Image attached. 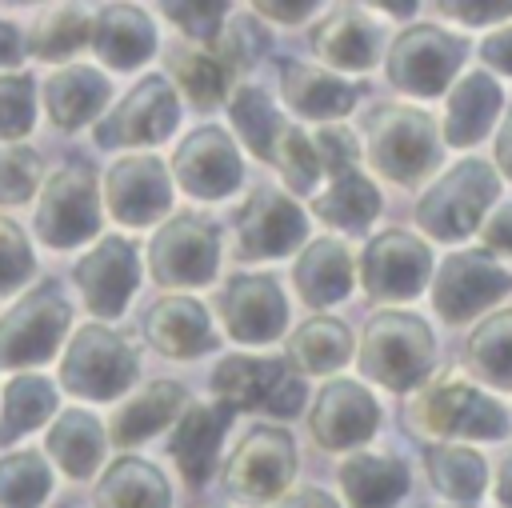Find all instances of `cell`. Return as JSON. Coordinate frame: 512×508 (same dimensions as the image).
I'll return each mask as SVG.
<instances>
[{
	"mask_svg": "<svg viewBox=\"0 0 512 508\" xmlns=\"http://www.w3.org/2000/svg\"><path fill=\"white\" fill-rule=\"evenodd\" d=\"M176 120H180V100H176V88L168 84V76L160 72H148L144 80H136L124 100L104 116L96 120L92 128V140L100 148H136V144H160L176 132Z\"/></svg>",
	"mask_w": 512,
	"mask_h": 508,
	"instance_id": "cell-13",
	"label": "cell"
},
{
	"mask_svg": "<svg viewBox=\"0 0 512 508\" xmlns=\"http://www.w3.org/2000/svg\"><path fill=\"white\" fill-rule=\"evenodd\" d=\"M308 44L324 64L344 72H364L380 56V28L360 4H336L324 12V20L312 24Z\"/></svg>",
	"mask_w": 512,
	"mask_h": 508,
	"instance_id": "cell-23",
	"label": "cell"
},
{
	"mask_svg": "<svg viewBox=\"0 0 512 508\" xmlns=\"http://www.w3.org/2000/svg\"><path fill=\"white\" fill-rule=\"evenodd\" d=\"M312 144H316V152H320V164H324V172L328 176H336V172H344V168H356V160H360V144H356V136L344 128V124H324L316 136H312Z\"/></svg>",
	"mask_w": 512,
	"mask_h": 508,
	"instance_id": "cell-48",
	"label": "cell"
},
{
	"mask_svg": "<svg viewBox=\"0 0 512 508\" xmlns=\"http://www.w3.org/2000/svg\"><path fill=\"white\" fill-rule=\"evenodd\" d=\"M44 164L28 144H0V204H24L40 188Z\"/></svg>",
	"mask_w": 512,
	"mask_h": 508,
	"instance_id": "cell-45",
	"label": "cell"
},
{
	"mask_svg": "<svg viewBox=\"0 0 512 508\" xmlns=\"http://www.w3.org/2000/svg\"><path fill=\"white\" fill-rule=\"evenodd\" d=\"M432 276V252L404 228L376 232L360 252V288L372 300H416Z\"/></svg>",
	"mask_w": 512,
	"mask_h": 508,
	"instance_id": "cell-15",
	"label": "cell"
},
{
	"mask_svg": "<svg viewBox=\"0 0 512 508\" xmlns=\"http://www.w3.org/2000/svg\"><path fill=\"white\" fill-rule=\"evenodd\" d=\"M184 408H188L184 384H176V380H152V384H144V392H136L132 400H124L112 412L108 436H112V444H140L152 432H160L164 424L180 420Z\"/></svg>",
	"mask_w": 512,
	"mask_h": 508,
	"instance_id": "cell-28",
	"label": "cell"
},
{
	"mask_svg": "<svg viewBox=\"0 0 512 508\" xmlns=\"http://www.w3.org/2000/svg\"><path fill=\"white\" fill-rule=\"evenodd\" d=\"M380 428V404L360 380H328L312 408H308V432L324 452H348L372 440Z\"/></svg>",
	"mask_w": 512,
	"mask_h": 508,
	"instance_id": "cell-17",
	"label": "cell"
},
{
	"mask_svg": "<svg viewBox=\"0 0 512 508\" xmlns=\"http://www.w3.org/2000/svg\"><path fill=\"white\" fill-rule=\"evenodd\" d=\"M72 280L88 304V312H96L100 320H116L136 284H140V256H136V244L128 236H104L96 248H88L76 268H72Z\"/></svg>",
	"mask_w": 512,
	"mask_h": 508,
	"instance_id": "cell-19",
	"label": "cell"
},
{
	"mask_svg": "<svg viewBox=\"0 0 512 508\" xmlns=\"http://www.w3.org/2000/svg\"><path fill=\"white\" fill-rule=\"evenodd\" d=\"M464 364L496 392L512 388V308L488 312L464 340Z\"/></svg>",
	"mask_w": 512,
	"mask_h": 508,
	"instance_id": "cell-35",
	"label": "cell"
},
{
	"mask_svg": "<svg viewBox=\"0 0 512 508\" xmlns=\"http://www.w3.org/2000/svg\"><path fill=\"white\" fill-rule=\"evenodd\" d=\"M172 176L196 200H224V196H232L240 188L244 164H240V152H236V144H232V136L224 128L200 124L176 144Z\"/></svg>",
	"mask_w": 512,
	"mask_h": 508,
	"instance_id": "cell-16",
	"label": "cell"
},
{
	"mask_svg": "<svg viewBox=\"0 0 512 508\" xmlns=\"http://www.w3.org/2000/svg\"><path fill=\"white\" fill-rule=\"evenodd\" d=\"M496 500L504 504V508H512V452L500 460V468H496Z\"/></svg>",
	"mask_w": 512,
	"mask_h": 508,
	"instance_id": "cell-56",
	"label": "cell"
},
{
	"mask_svg": "<svg viewBox=\"0 0 512 508\" xmlns=\"http://www.w3.org/2000/svg\"><path fill=\"white\" fill-rule=\"evenodd\" d=\"M500 84L488 72H464L444 104V144L472 148L488 136L496 112H500Z\"/></svg>",
	"mask_w": 512,
	"mask_h": 508,
	"instance_id": "cell-26",
	"label": "cell"
},
{
	"mask_svg": "<svg viewBox=\"0 0 512 508\" xmlns=\"http://www.w3.org/2000/svg\"><path fill=\"white\" fill-rule=\"evenodd\" d=\"M496 192L500 180L488 160H460L416 200V224L432 240H464L480 232Z\"/></svg>",
	"mask_w": 512,
	"mask_h": 508,
	"instance_id": "cell-3",
	"label": "cell"
},
{
	"mask_svg": "<svg viewBox=\"0 0 512 508\" xmlns=\"http://www.w3.org/2000/svg\"><path fill=\"white\" fill-rule=\"evenodd\" d=\"M424 468H428V484L456 500V504H476L488 488V464L476 448L464 444H428L424 448Z\"/></svg>",
	"mask_w": 512,
	"mask_h": 508,
	"instance_id": "cell-36",
	"label": "cell"
},
{
	"mask_svg": "<svg viewBox=\"0 0 512 508\" xmlns=\"http://www.w3.org/2000/svg\"><path fill=\"white\" fill-rule=\"evenodd\" d=\"M32 228L48 248H76L100 232V192L88 160H64L56 172H48Z\"/></svg>",
	"mask_w": 512,
	"mask_h": 508,
	"instance_id": "cell-6",
	"label": "cell"
},
{
	"mask_svg": "<svg viewBox=\"0 0 512 508\" xmlns=\"http://www.w3.org/2000/svg\"><path fill=\"white\" fill-rule=\"evenodd\" d=\"M220 268V228L196 212L168 216L148 244V276L160 288L208 284Z\"/></svg>",
	"mask_w": 512,
	"mask_h": 508,
	"instance_id": "cell-9",
	"label": "cell"
},
{
	"mask_svg": "<svg viewBox=\"0 0 512 508\" xmlns=\"http://www.w3.org/2000/svg\"><path fill=\"white\" fill-rule=\"evenodd\" d=\"M92 504L96 508H168L172 488L156 464H148L140 456H120L96 480Z\"/></svg>",
	"mask_w": 512,
	"mask_h": 508,
	"instance_id": "cell-30",
	"label": "cell"
},
{
	"mask_svg": "<svg viewBox=\"0 0 512 508\" xmlns=\"http://www.w3.org/2000/svg\"><path fill=\"white\" fill-rule=\"evenodd\" d=\"M292 280H296V292H300L304 304L328 308V304H336L352 292V256L336 240H312L296 256Z\"/></svg>",
	"mask_w": 512,
	"mask_h": 508,
	"instance_id": "cell-32",
	"label": "cell"
},
{
	"mask_svg": "<svg viewBox=\"0 0 512 508\" xmlns=\"http://www.w3.org/2000/svg\"><path fill=\"white\" fill-rule=\"evenodd\" d=\"M360 372L388 392H412L428 380L436 364V336L424 316L384 308L364 324L360 336Z\"/></svg>",
	"mask_w": 512,
	"mask_h": 508,
	"instance_id": "cell-2",
	"label": "cell"
},
{
	"mask_svg": "<svg viewBox=\"0 0 512 508\" xmlns=\"http://www.w3.org/2000/svg\"><path fill=\"white\" fill-rule=\"evenodd\" d=\"M160 12H164L188 40L212 44V40L220 36L224 20L232 16V4H224V0H212V4H188V0H180V4H160Z\"/></svg>",
	"mask_w": 512,
	"mask_h": 508,
	"instance_id": "cell-47",
	"label": "cell"
},
{
	"mask_svg": "<svg viewBox=\"0 0 512 508\" xmlns=\"http://www.w3.org/2000/svg\"><path fill=\"white\" fill-rule=\"evenodd\" d=\"M292 472H296V440H292V432L276 428V424H256L228 452V460L220 468V484H224V492L232 500L268 504V500H280V492L288 488Z\"/></svg>",
	"mask_w": 512,
	"mask_h": 508,
	"instance_id": "cell-7",
	"label": "cell"
},
{
	"mask_svg": "<svg viewBox=\"0 0 512 508\" xmlns=\"http://www.w3.org/2000/svg\"><path fill=\"white\" fill-rule=\"evenodd\" d=\"M508 292H512V272L484 248L444 256V264L436 268V280H432V304H436L440 320H448V324L472 320L476 312L492 308Z\"/></svg>",
	"mask_w": 512,
	"mask_h": 508,
	"instance_id": "cell-14",
	"label": "cell"
},
{
	"mask_svg": "<svg viewBox=\"0 0 512 508\" xmlns=\"http://www.w3.org/2000/svg\"><path fill=\"white\" fill-rule=\"evenodd\" d=\"M108 76L88 68V64H72V68H60L48 76L44 84V108H48V120L60 128V132H76L84 124H92L100 116V108L108 104Z\"/></svg>",
	"mask_w": 512,
	"mask_h": 508,
	"instance_id": "cell-27",
	"label": "cell"
},
{
	"mask_svg": "<svg viewBox=\"0 0 512 508\" xmlns=\"http://www.w3.org/2000/svg\"><path fill=\"white\" fill-rule=\"evenodd\" d=\"M308 216L304 208L272 184H256L244 204L232 212L236 260H276L304 244Z\"/></svg>",
	"mask_w": 512,
	"mask_h": 508,
	"instance_id": "cell-12",
	"label": "cell"
},
{
	"mask_svg": "<svg viewBox=\"0 0 512 508\" xmlns=\"http://www.w3.org/2000/svg\"><path fill=\"white\" fill-rule=\"evenodd\" d=\"M52 412H56V384L48 376H32V372L12 376L0 396V448L40 428Z\"/></svg>",
	"mask_w": 512,
	"mask_h": 508,
	"instance_id": "cell-37",
	"label": "cell"
},
{
	"mask_svg": "<svg viewBox=\"0 0 512 508\" xmlns=\"http://www.w3.org/2000/svg\"><path fill=\"white\" fill-rule=\"evenodd\" d=\"M384 12H392V16H412L416 12V4H380Z\"/></svg>",
	"mask_w": 512,
	"mask_h": 508,
	"instance_id": "cell-57",
	"label": "cell"
},
{
	"mask_svg": "<svg viewBox=\"0 0 512 508\" xmlns=\"http://www.w3.org/2000/svg\"><path fill=\"white\" fill-rule=\"evenodd\" d=\"M20 56H24V36L8 20H0V68H12Z\"/></svg>",
	"mask_w": 512,
	"mask_h": 508,
	"instance_id": "cell-55",
	"label": "cell"
},
{
	"mask_svg": "<svg viewBox=\"0 0 512 508\" xmlns=\"http://www.w3.org/2000/svg\"><path fill=\"white\" fill-rule=\"evenodd\" d=\"M216 312H220L228 336L240 344H268L288 324V300H284L280 284L264 272L228 276V284L220 288Z\"/></svg>",
	"mask_w": 512,
	"mask_h": 508,
	"instance_id": "cell-20",
	"label": "cell"
},
{
	"mask_svg": "<svg viewBox=\"0 0 512 508\" xmlns=\"http://www.w3.org/2000/svg\"><path fill=\"white\" fill-rule=\"evenodd\" d=\"M228 116H232V128L240 132V140L248 144V152H256L260 160H272V144H276V136L284 128V116L272 108L268 92L256 88V84L232 88Z\"/></svg>",
	"mask_w": 512,
	"mask_h": 508,
	"instance_id": "cell-40",
	"label": "cell"
},
{
	"mask_svg": "<svg viewBox=\"0 0 512 508\" xmlns=\"http://www.w3.org/2000/svg\"><path fill=\"white\" fill-rule=\"evenodd\" d=\"M44 452L56 460V468L72 480H84L100 468L104 460V428L92 412L80 408H60L48 436H44Z\"/></svg>",
	"mask_w": 512,
	"mask_h": 508,
	"instance_id": "cell-31",
	"label": "cell"
},
{
	"mask_svg": "<svg viewBox=\"0 0 512 508\" xmlns=\"http://www.w3.org/2000/svg\"><path fill=\"white\" fill-rule=\"evenodd\" d=\"M144 340L172 360H196L216 348V332L208 320V308L192 296H160L140 316Z\"/></svg>",
	"mask_w": 512,
	"mask_h": 508,
	"instance_id": "cell-22",
	"label": "cell"
},
{
	"mask_svg": "<svg viewBox=\"0 0 512 508\" xmlns=\"http://www.w3.org/2000/svg\"><path fill=\"white\" fill-rule=\"evenodd\" d=\"M168 72L176 76V88L192 100V108L208 112L216 104H224L228 96V84H232V72L216 60L212 48H188V44H172L168 52Z\"/></svg>",
	"mask_w": 512,
	"mask_h": 508,
	"instance_id": "cell-39",
	"label": "cell"
},
{
	"mask_svg": "<svg viewBox=\"0 0 512 508\" xmlns=\"http://www.w3.org/2000/svg\"><path fill=\"white\" fill-rule=\"evenodd\" d=\"M208 48H212V52H216V60L236 76V72H244V68L260 64V56L268 52V32H264V24H260V20H252L248 12H236V16H228V20H224L220 36H216Z\"/></svg>",
	"mask_w": 512,
	"mask_h": 508,
	"instance_id": "cell-43",
	"label": "cell"
},
{
	"mask_svg": "<svg viewBox=\"0 0 512 508\" xmlns=\"http://www.w3.org/2000/svg\"><path fill=\"white\" fill-rule=\"evenodd\" d=\"M36 256L28 248V236L16 220L0 216V296H12L24 280H32Z\"/></svg>",
	"mask_w": 512,
	"mask_h": 508,
	"instance_id": "cell-46",
	"label": "cell"
},
{
	"mask_svg": "<svg viewBox=\"0 0 512 508\" xmlns=\"http://www.w3.org/2000/svg\"><path fill=\"white\" fill-rule=\"evenodd\" d=\"M104 204H108L112 220H120L128 228L156 224L160 216L172 212V180H168V168L156 156H148V152L120 156L104 172Z\"/></svg>",
	"mask_w": 512,
	"mask_h": 508,
	"instance_id": "cell-18",
	"label": "cell"
},
{
	"mask_svg": "<svg viewBox=\"0 0 512 508\" xmlns=\"http://www.w3.org/2000/svg\"><path fill=\"white\" fill-rule=\"evenodd\" d=\"M272 508H340L324 488H296L280 500H272Z\"/></svg>",
	"mask_w": 512,
	"mask_h": 508,
	"instance_id": "cell-53",
	"label": "cell"
},
{
	"mask_svg": "<svg viewBox=\"0 0 512 508\" xmlns=\"http://www.w3.org/2000/svg\"><path fill=\"white\" fill-rule=\"evenodd\" d=\"M280 96L296 116L308 120H340L356 108V84L292 56L280 60Z\"/></svg>",
	"mask_w": 512,
	"mask_h": 508,
	"instance_id": "cell-25",
	"label": "cell"
},
{
	"mask_svg": "<svg viewBox=\"0 0 512 508\" xmlns=\"http://www.w3.org/2000/svg\"><path fill=\"white\" fill-rule=\"evenodd\" d=\"M480 240H484V252H504L512 256V204H496V212L484 216L480 224Z\"/></svg>",
	"mask_w": 512,
	"mask_h": 508,
	"instance_id": "cell-50",
	"label": "cell"
},
{
	"mask_svg": "<svg viewBox=\"0 0 512 508\" xmlns=\"http://www.w3.org/2000/svg\"><path fill=\"white\" fill-rule=\"evenodd\" d=\"M436 12L452 16V20H464V24H496L504 16H512V0H500V4H480V0H444L436 4Z\"/></svg>",
	"mask_w": 512,
	"mask_h": 508,
	"instance_id": "cell-49",
	"label": "cell"
},
{
	"mask_svg": "<svg viewBox=\"0 0 512 508\" xmlns=\"http://www.w3.org/2000/svg\"><path fill=\"white\" fill-rule=\"evenodd\" d=\"M208 384L212 396L236 412H268L276 420H292L304 408V380L280 356H224Z\"/></svg>",
	"mask_w": 512,
	"mask_h": 508,
	"instance_id": "cell-4",
	"label": "cell"
},
{
	"mask_svg": "<svg viewBox=\"0 0 512 508\" xmlns=\"http://www.w3.org/2000/svg\"><path fill=\"white\" fill-rule=\"evenodd\" d=\"M72 324V308L60 284L44 280L28 288L4 316H0V368H28L44 364Z\"/></svg>",
	"mask_w": 512,
	"mask_h": 508,
	"instance_id": "cell-8",
	"label": "cell"
},
{
	"mask_svg": "<svg viewBox=\"0 0 512 508\" xmlns=\"http://www.w3.org/2000/svg\"><path fill=\"white\" fill-rule=\"evenodd\" d=\"M492 152H496V168L512 180V108H508V116H504L500 128H496V144H492Z\"/></svg>",
	"mask_w": 512,
	"mask_h": 508,
	"instance_id": "cell-54",
	"label": "cell"
},
{
	"mask_svg": "<svg viewBox=\"0 0 512 508\" xmlns=\"http://www.w3.org/2000/svg\"><path fill=\"white\" fill-rule=\"evenodd\" d=\"M340 492L348 508H392L408 492V468L384 452H352L340 464Z\"/></svg>",
	"mask_w": 512,
	"mask_h": 508,
	"instance_id": "cell-29",
	"label": "cell"
},
{
	"mask_svg": "<svg viewBox=\"0 0 512 508\" xmlns=\"http://www.w3.org/2000/svg\"><path fill=\"white\" fill-rule=\"evenodd\" d=\"M236 420V408L224 404V400H200V404H188L168 436V456L176 460L180 476L188 488H200L208 484L212 468H216V456H220V440L228 432V424Z\"/></svg>",
	"mask_w": 512,
	"mask_h": 508,
	"instance_id": "cell-21",
	"label": "cell"
},
{
	"mask_svg": "<svg viewBox=\"0 0 512 508\" xmlns=\"http://www.w3.org/2000/svg\"><path fill=\"white\" fill-rule=\"evenodd\" d=\"M368 164L392 184H420L440 164V136L428 112L412 104H372L360 120Z\"/></svg>",
	"mask_w": 512,
	"mask_h": 508,
	"instance_id": "cell-1",
	"label": "cell"
},
{
	"mask_svg": "<svg viewBox=\"0 0 512 508\" xmlns=\"http://www.w3.org/2000/svg\"><path fill=\"white\" fill-rule=\"evenodd\" d=\"M84 44H92V20L76 4H52L24 36V52L36 60H68Z\"/></svg>",
	"mask_w": 512,
	"mask_h": 508,
	"instance_id": "cell-38",
	"label": "cell"
},
{
	"mask_svg": "<svg viewBox=\"0 0 512 508\" xmlns=\"http://www.w3.org/2000/svg\"><path fill=\"white\" fill-rule=\"evenodd\" d=\"M464 40L436 24H408L384 60L388 80L408 96H440L464 64Z\"/></svg>",
	"mask_w": 512,
	"mask_h": 508,
	"instance_id": "cell-11",
	"label": "cell"
},
{
	"mask_svg": "<svg viewBox=\"0 0 512 508\" xmlns=\"http://www.w3.org/2000/svg\"><path fill=\"white\" fill-rule=\"evenodd\" d=\"M408 420H412L420 432H428V436L500 440V436L508 432L504 408H500L488 392H480V388H472V384H464V380H456V376L432 380V384L412 400Z\"/></svg>",
	"mask_w": 512,
	"mask_h": 508,
	"instance_id": "cell-10",
	"label": "cell"
},
{
	"mask_svg": "<svg viewBox=\"0 0 512 508\" xmlns=\"http://www.w3.org/2000/svg\"><path fill=\"white\" fill-rule=\"evenodd\" d=\"M480 60L504 76H512V28H500L480 40Z\"/></svg>",
	"mask_w": 512,
	"mask_h": 508,
	"instance_id": "cell-51",
	"label": "cell"
},
{
	"mask_svg": "<svg viewBox=\"0 0 512 508\" xmlns=\"http://www.w3.org/2000/svg\"><path fill=\"white\" fill-rule=\"evenodd\" d=\"M36 124V80L28 72L0 76V140L20 144Z\"/></svg>",
	"mask_w": 512,
	"mask_h": 508,
	"instance_id": "cell-44",
	"label": "cell"
},
{
	"mask_svg": "<svg viewBox=\"0 0 512 508\" xmlns=\"http://www.w3.org/2000/svg\"><path fill=\"white\" fill-rule=\"evenodd\" d=\"M92 48L112 72H132L156 52V24L136 4H100L92 16Z\"/></svg>",
	"mask_w": 512,
	"mask_h": 508,
	"instance_id": "cell-24",
	"label": "cell"
},
{
	"mask_svg": "<svg viewBox=\"0 0 512 508\" xmlns=\"http://www.w3.org/2000/svg\"><path fill=\"white\" fill-rule=\"evenodd\" d=\"M140 372V356L128 336L112 332L108 324H84L60 360V388L84 400H116L132 388Z\"/></svg>",
	"mask_w": 512,
	"mask_h": 508,
	"instance_id": "cell-5",
	"label": "cell"
},
{
	"mask_svg": "<svg viewBox=\"0 0 512 508\" xmlns=\"http://www.w3.org/2000/svg\"><path fill=\"white\" fill-rule=\"evenodd\" d=\"M424 508H464V504H424Z\"/></svg>",
	"mask_w": 512,
	"mask_h": 508,
	"instance_id": "cell-58",
	"label": "cell"
},
{
	"mask_svg": "<svg viewBox=\"0 0 512 508\" xmlns=\"http://www.w3.org/2000/svg\"><path fill=\"white\" fill-rule=\"evenodd\" d=\"M284 360L292 364L296 376H320V372H336L352 360V332L344 320L336 316H312L304 320L284 348Z\"/></svg>",
	"mask_w": 512,
	"mask_h": 508,
	"instance_id": "cell-34",
	"label": "cell"
},
{
	"mask_svg": "<svg viewBox=\"0 0 512 508\" xmlns=\"http://www.w3.org/2000/svg\"><path fill=\"white\" fill-rule=\"evenodd\" d=\"M272 164H276L280 180H284L292 192H300V196H308V192L316 188L320 172H324L312 136H304V128H296V124H288V120H284V128H280V136H276V144H272Z\"/></svg>",
	"mask_w": 512,
	"mask_h": 508,
	"instance_id": "cell-42",
	"label": "cell"
},
{
	"mask_svg": "<svg viewBox=\"0 0 512 508\" xmlns=\"http://www.w3.org/2000/svg\"><path fill=\"white\" fill-rule=\"evenodd\" d=\"M252 12L256 16H268V20H280V24H304V16L308 12H316V4L312 0H260V4H252Z\"/></svg>",
	"mask_w": 512,
	"mask_h": 508,
	"instance_id": "cell-52",
	"label": "cell"
},
{
	"mask_svg": "<svg viewBox=\"0 0 512 508\" xmlns=\"http://www.w3.org/2000/svg\"><path fill=\"white\" fill-rule=\"evenodd\" d=\"M52 492V472L40 452L0 456V508H40Z\"/></svg>",
	"mask_w": 512,
	"mask_h": 508,
	"instance_id": "cell-41",
	"label": "cell"
},
{
	"mask_svg": "<svg viewBox=\"0 0 512 508\" xmlns=\"http://www.w3.org/2000/svg\"><path fill=\"white\" fill-rule=\"evenodd\" d=\"M312 216H320L324 224H332L340 232L360 236L380 216V192L360 168H344V172L328 176L324 192L312 196Z\"/></svg>",
	"mask_w": 512,
	"mask_h": 508,
	"instance_id": "cell-33",
	"label": "cell"
}]
</instances>
